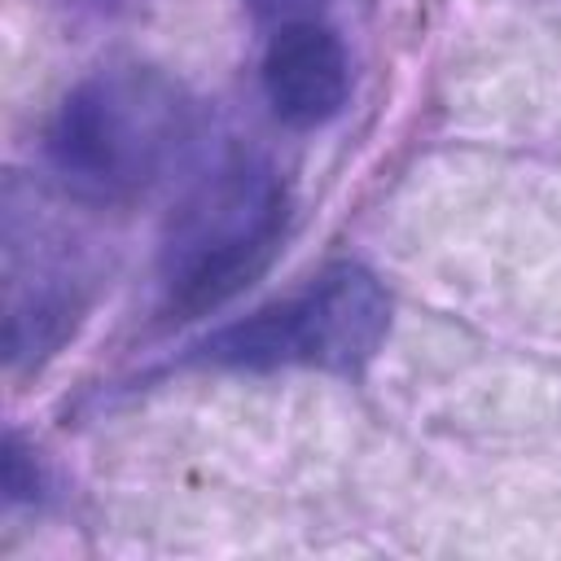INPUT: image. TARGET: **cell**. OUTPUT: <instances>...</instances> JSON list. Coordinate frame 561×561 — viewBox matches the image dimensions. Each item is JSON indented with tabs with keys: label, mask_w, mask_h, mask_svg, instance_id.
I'll return each mask as SVG.
<instances>
[{
	"label": "cell",
	"mask_w": 561,
	"mask_h": 561,
	"mask_svg": "<svg viewBox=\"0 0 561 561\" xmlns=\"http://www.w3.org/2000/svg\"><path fill=\"white\" fill-rule=\"evenodd\" d=\"M39 491H44V469H39L35 451L18 434H9L4 438V500L9 504H35Z\"/></svg>",
	"instance_id": "cell-6"
},
{
	"label": "cell",
	"mask_w": 561,
	"mask_h": 561,
	"mask_svg": "<svg viewBox=\"0 0 561 561\" xmlns=\"http://www.w3.org/2000/svg\"><path fill=\"white\" fill-rule=\"evenodd\" d=\"M197 127V101L180 79L145 61H114L57 101L44 162L75 202L131 206L188 158Z\"/></svg>",
	"instance_id": "cell-1"
},
{
	"label": "cell",
	"mask_w": 561,
	"mask_h": 561,
	"mask_svg": "<svg viewBox=\"0 0 561 561\" xmlns=\"http://www.w3.org/2000/svg\"><path fill=\"white\" fill-rule=\"evenodd\" d=\"M289 188L254 149H228L175 202L158 241V302L167 320H197L267 272L285 241Z\"/></svg>",
	"instance_id": "cell-2"
},
{
	"label": "cell",
	"mask_w": 561,
	"mask_h": 561,
	"mask_svg": "<svg viewBox=\"0 0 561 561\" xmlns=\"http://www.w3.org/2000/svg\"><path fill=\"white\" fill-rule=\"evenodd\" d=\"M75 9H92V13H110V9H118L123 0H70Z\"/></svg>",
	"instance_id": "cell-8"
},
{
	"label": "cell",
	"mask_w": 561,
	"mask_h": 561,
	"mask_svg": "<svg viewBox=\"0 0 561 561\" xmlns=\"http://www.w3.org/2000/svg\"><path fill=\"white\" fill-rule=\"evenodd\" d=\"M259 79L272 114L285 127L316 131L333 123L351 101V53L329 22L298 18L272 26Z\"/></svg>",
	"instance_id": "cell-5"
},
{
	"label": "cell",
	"mask_w": 561,
	"mask_h": 561,
	"mask_svg": "<svg viewBox=\"0 0 561 561\" xmlns=\"http://www.w3.org/2000/svg\"><path fill=\"white\" fill-rule=\"evenodd\" d=\"M92 276L70 237L26 215L13 197L4 210V355L9 368H39L79 329Z\"/></svg>",
	"instance_id": "cell-4"
},
{
	"label": "cell",
	"mask_w": 561,
	"mask_h": 561,
	"mask_svg": "<svg viewBox=\"0 0 561 561\" xmlns=\"http://www.w3.org/2000/svg\"><path fill=\"white\" fill-rule=\"evenodd\" d=\"M390 329V294L364 263H329L302 289L215 329L197 359L237 373H359Z\"/></svg>",
	"instance_id": "cell-3"
},
{
	"label": "cell",
	"mask_w": 561,
	"mask_h": 561,
	"mask_svg": "<svg viewBox=\"0 0 561 561\" xmlns=\"http://www.w3.org/2000/svg\"><path fill=\"white\" fill-rule=\"evenodd\" d=\"M324 0H245V9L259 18V22H272V26H285V22H298V18H316Z\"/></svg>",
	"instance_id": "cell-7"
}]
</instances>
